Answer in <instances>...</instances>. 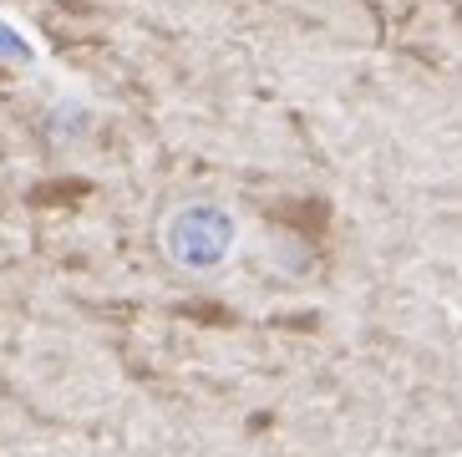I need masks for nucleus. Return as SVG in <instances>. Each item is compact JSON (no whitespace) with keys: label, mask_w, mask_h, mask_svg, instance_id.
<instances>
[{"label":"nucleus","mask_w":462,"mask_h":457,"mask_svg":"<svg viewBox=\"0 0 462 457\" xmlns=\"http://www.w3.org/2000/svg\"><path fill=\"white\" fill-rule=\"evenodd\" d=\"M234 239H239V224H234L229 209L218 203H183L173 209L163 224V249L178 269L189 275H214L224 259L234 255Z\"/></svg>","instance_id":"obj_1"},{"label":"nucleus","mask_w":462,"mask_h":457,"mask_svg":"<svg viewBox=\"0 0 462 457\" xmlns=\"http://www.w3.org/2000/svg\"><path fill=\"white\" fill-rule=\"evenodd\" d=\"M0 56H26V41L15 36L11 26H0Z\"/></svg>","instance_id":"obj_2"}]
</instances>
